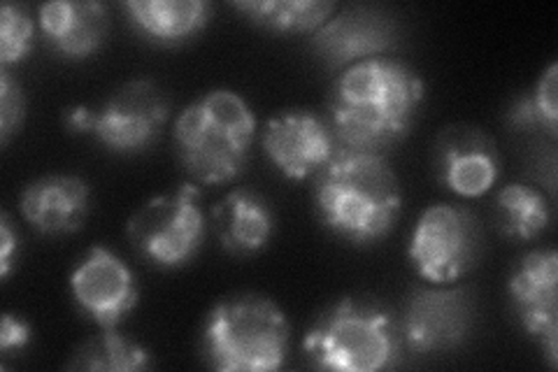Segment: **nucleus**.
<instances>
[{
    "label": "nucleus",
    "mask_w": 558,
    "mask_h": 372,
    "mask_svg": "<svg viewBox=\"0 0 558 372\" xmlns=\"http://www.w3.org/2000/svg\"><path fill=\"white\" fill-rule=\"evenodd\" d=\"M170 115V100L151 80H133L114 92L98 110L75 105L65 112L73 133L96 137L114 154H137L161 137Z\"/></svg>",
    "instance_id": "6"
},
{
    "label": "nucleus",
    "mask_w": 558,
    "mask_h": 372,
    "mask_svg": "<svg viewBox=\"0 0 558 372\" xmlns=\"http://www.w3.org/2000/svg\"><path fill=\"white\" fill-rule=\"evenodd\" d=\"M31 340V326L24 322V319L5 314L3 316V326H0V351H14V349H24Z\"/></svg>",
    "instance_id": "25"
},
{
    "label": "nucleus",
    "mask_w": 558,
    "mask_h": 372,
    "mask_svg": "<svg viewBox=\"0 0 558 372\" xmlns=\"http://www.w3.org/2000/svg\"><path fill=\"white\" fill-rule=\"evenodd\" d=\"M558 65L551 63L547 73L537 80L533 92L521 94L508 110L510 127L517 131H545L556 137L558 129Z\"/></svg>",
    "instance_id": "22"
},
{
    "label": "nucleus",
    "mask_w": 558,
    "mask_h": 372,
    "mask_svg": "<svg viewBox=\"0 0 558 372\" xmlns=\"http://www.w3.org/2000/svg\"><path fill=\"white\" fill-rule=\"evenodd\" d=\"M89 184L75 175H47L22 193V215L43 236L80 230L89 217Z\"/></svg>",
    "instance_id": "15"
},
{
    "label": "nucleus",
    "mask_w": 558,
    "mask_h": 372,
    "mask_svg": "<svg viewBox=\"0 0 558 372\" xmlns=\"http://www.w3.org/2000/svg\"><path fill=\"white\" fill-rule=\"evenodd\" d=\"M496 221L508 238L533 240L547 230L551 221V209L543 191L514 182L498 193Z\"/></svg>",
    "instance_id": "20"
},
{
    "label": "nucleus",
    "mask_w": 558,
    "mask_h": 372,
    "mask_svg": "<svg viewBox=\"0 0 558 372\" xmlns=\"http://www.w3.org/2000/svg\"><path fill=\"white\" fill-rule=\"evenodd\" d=\"M398 43V22L368 5L344 8L312 33V49L326 68L340 70L384 57Z\"/></svg>",
    "instance_id": "10"
},
{
    "label": "nucleus",
    "mask_w": 558,
    "mask_h": 372,
    "mask_svg": "<svg viewBox=\"0 0 558 372\" xmlns=\"http://www.w3.org/2000/svg\"><path fill=\"white\" fill-rule=\"evenodd\" d=\"M129 22L154 43H182L203 31L213 5L203 0H129Z\"/></svg>",
    "instance_id": "18"
},
{
    "label": "nucleus",
    "mask_w": 558,
    "mask_h": 372,
    "mask_svg": "<svg viewBox=\"0 0 558 372\" xmlns=\"http://www.w3.org/2000/svg\"><path fill=\"white\" fill-rule=\"evenodd\" d=\"M558 256L554 250L531 252L514 265L510 298L529 335L543 345L551 368L558 365Z\"/></svg>",
    "instance_id": "12"
},
{
    "label": "nucleus",
    "mask_w": 558,
    "mask_h": 372,
    "mask_svg": "<svg viewBox=\"0 0 558 372\" xmlns=\"http://www.w3.org/2000/svg\"><path fill=\"white\" fill-rule=\"evenodd\" d=\"M264 149L289 180H307L336 156L340 143L328 119L310 110H291L266 123Z\"/></svg>",
    "instance_id": "13"
},
{
    "label": "nucleus",
    "mask_w": 558,
    "mask_h": 372,
    "mask_svg": "<svg viewBox=\"0 0 558 372\" xmlns=\"http://www.w3.org/2000/svg\"><path fill=\"white\" fill-rule=\"evenodd\" d=\"M24 110L26 103L20 82H14L8 70H3L0 73V140H3V145H8L10 137L20 131Z\"/></svg>",
    "instance_id": "24"
},
{
    "label": "nucleus",
    "mask_w": 558,
    "mask_h": 372,
    "mask_svg": "<svg viewBox=\"0 0 558 372\" xmlns=\"http://www.w3.org/2000/svg\"><path fill=\"white\" fill-rule=\"evenodd\" d=\"M135 250L159 268H180L194 259L205 238V217L194 184L156 196L129 221Z\"/></svg>",
    "instance_id": "7"
},
{
    "label": "nucleus",
    "mask_w": 558,
    "mask_h": 372,
    "mask_svg": "<svg viewBox=\"0 0 558 372\" xmlns=\"http://www.w3.org/2000/svg\"><path fill=\"white\" fill-rule=\"evenodd\" d=\"M291 331L284 312L264 296L219 303L203 328V357L221 372H270L289 357Z\"/></svg>",
    "instance_id": "4"
},
{
    "label": "nucleus",
    "mask_w": 558,
    "mask_h": 372,
    "mask_svg": "<svg viewBox=\"0 0 558 372\" xmlns=\"http://www.w3.org/2000/svg\"><path fill=\"white\" fill-rule=\"evenodd\" d=\"M70 368L86 372H137L151 368V353L117 328H105L86 340L75 353Z\"/></svg>",
    "instance_id": "21"
},
{
    "label": "nucleus",
    "mask_w": 558,
    "mask_h": 372,
    "mask_svg": "<svg viewBox=\"0 0 558 372\" xmlns=\"http://www.w3.org/2000/svg\"><path fill=\"white\" fill-rule=\"evenodd\" d=\"M70 291L82 314L100 328H117L137 305L133 271L114 252L94 247L70 275Z\"/></svg>",
    "instance_id": "11"
},
{
    "label": "nucleus",
    "mask_w": 558,
    "mask_h": 372,
    "mask_svg": "<svg viewBox=\"0 0 558 372\" xmlns=\"http://www.w3.org/2000/svg\"><path fill=\"white\" fill-rule=\"evenodd\" d=\"M16 247H20V238H16L10 219L3 217V221H0V275L3 277H8L12 271V259H14Z\"/></svg>",
    "instance_id": "26"
},
{
    "label": "nucleus",
    "mask_w": 558,
    "mask_h": 372,
    "mask_svg": "<svg viewBox=\"0 0 558 372\" xmlns=\"http://www.w3.org/2000/svg\"><path fill=\"white\" fill-rule=\"evenodd\" d=\"M482 236L475 215L440 203L418 217L410 238V261L430 285H451L477 263Z\"/></svg>",
    "instance_id": "8"
},
{
    "label": "nucleus",
    "mask_w": 558,
    "mask_h": 372,
    "mask_svg": "<svg viewBox=\"0 0 558 372\" xmlns=\"http://www.w3.org/2000/svg\"><path fill=\"white\" fill-rule=\"evenodd\" d=\"M303 349L319 370L377 372L400 357V328L387 310L342 298L310 328Z\"/></svg>",
    "instance_id": "5"
},
{
    "label": "nucleus",
    "mask_w": 558,
    "mask_h": 372,
    "mask_svg": "<svg viewBox=\"0 0 558 372\" xmlns=\"http://www.w3.org/2000/svg\"><path fill=\"white\" fill-rule=\"evenodd\" d=\"M475 324V300L468 289H416L408 298L400 338L414 353L461 347Z\"/></svg>",
    "instance_id": "9"
},
{
    "label": "nucleus",
    "mask_w": 558,
    "mask_h": 372,
    "mask_svg": "<svg viewBox=\"0 0 558 372\" xmlns=\"http://www.w3.org/2000/svg\"><path fill=\"white\" fill-rule=\"evenodd\" d=\"M256 137L250 103L231 88L196 98L174 121V147L184 170L201 184H223L244 172Z\"/></svg>",
    "instance_id": "3"
},
{
    "label": "nucleus",
    "mask_w": 558,
    "mask_h": 372,
    "mask_svg": "<svg viewBox=\"0 0 558 372\" xmlns=\"http://www.w3.org/2000/svg\"><path fill=\"white\" fill-rule=\"evenodd\" d=\"M35 38V24L31 14L14 3H5L0 10V63H20L24 61Z\"/></svg>",
    "instance_id": "23"
},
{
    "label": "nucleus",
    "mask_w": 558,
    "mask_h": 372,
    "mask_svg": "<svg viewBox=\"0 0 558 372\" xmlns=\"http://www.w3.org/2000/svg\"><path fill=\"white\" fill-rule=\"evenodd\" d=\"M424 82L391 57L354 63L330 88L328 123L340 147L381 154L412 129Z\"/></svg>",
    "instance_id": "1"
},
{
    "label": "nucleus",
    "mask_w": 558,
    "mask_h": 372,
    "mask_svg": "<svg viewBox=\"0 0 558 372\" xmlns=\"http://www.w3.org/2000/svg\"><path fill=\"white\" fill-rule=\"evenodd\" d=\"M233 8L275 33H314L338 10L330 0H242Z\"/></svg>",
    "instance_id": "19"
},
{
    "label": "nucleus",
    "mask_w": 558,
    "mask_h": 372,
    "mask_svg": "<svg viewBox=\"0 0 558 372\" xmlns=\"http://www.w3.org/2000/svg\"><path fill=\"white\" fill-rule=\"evenodd\" d=\"M314 207L322 224L344 242L387 238L403 209L400 182L384 154L340 147L314 175Z\"/></svg>",
    "instance_id": "2"
},
{
    "label": "nucleus",
    "mask_w": 558,
    "mask_h": 372,
    "mask_svg": "<svg viewBox=\"0 0 558 372\" xmlns=\"http://www.w3.org/2000/svg\"><path fill=\"white\" fill-rule=\"evenodd\" d=\"M217 236L229 254L250 256L264 250L275 233L270 203L252 189H235L213 212Z\"/></svg>",
    "instance_id": "17"
},
{
    "label": "nucleus",
    "mask_w": 558,
    "mask_h": 372,
    "mask_svg": "<svg viewBox=\"0 0 558 372\" xmlns=\"http://www.w3.org/2000/svg\"><path fill=\"white\" fill-rule=\"evenodd\" d=\"M435 172L445 189L477 199L498 182L500 156L494 137L482 129L449 127L435 140Z\"/></svg>",
    "instance_id": "14"
},
{
    "label": "nucleus",
    "mask_w": 558,
    "mask_h": 372,
    "mask_svg": "<svg viewBox=\"0 0 558 372\" xmlns=\"http://www.w3.org/2000/svg\"><path fill=\"white\" fill-rule=\"evenodd\" d=\"M49 47L68 59H89L108 38V8L96 0H51L38 12Z\"/></svg>",
    "instance_id": "16"
}]
</instances>
